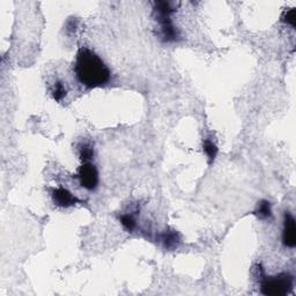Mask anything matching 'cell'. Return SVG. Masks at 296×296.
Segmentation results:
<instances>
[{"mask_svg": "<svg viewBox=\"0 0 296 296\" xmlns=\"http://www.w3.org/2000/svg\"><path fill=\"white\" fill-rule=\"evenodd\" d=\"M74 73L78 81L88 89L104 87L110 82L111 71L102 58L88 47H81L76 53Z\"/></svg>", "mask_w": 296, "mask_h": 296, "instance_id": "1", "label": "cell"}, {"mask_svg": "<svg viewBox=\"0 0 296 296\" xmlns=\"http://www.w3.org/2000/svg\"><path fill=\"white\" fill-rule=\"evenodd\" d=\"M176 12L173 2L169 1H156L154 2L155 20L159 23L158 36L162 42L171 43L180 39V30L174 24L171 15Z\"/></svg>", "mask_w": 296, "mask_h": 296, "instance_id": "2", "label": "cell"}, {"mask_svg": "<svg viewBox=\"0 0 296 296\" xmlns=\"http://www.w3.org/2000/svg\"><path fill=\"white\" fill-rule=\"evenodd\" d=\"M262 276L261 290L264 295L284 296L293 290L294 278L290 273H280L273 277H265L263 273Z\"/></svg>", "mask_w": 296, "mask_h": 296, "instance_id": "3", "label": "cell"}, {"mask_svg": "<svg viewBox=\"0 0 296 296\" xmlns=\"http://www.w3.org/2000/svg\"><path fill=\"white\" fill-rule=\"evenodd\" d=\"M80 182V185L88 191H93L98 185V171L96 167L90 162H83V164L78 169L76 175Z\"/></svg>", "mask_w": 296, "mask_h": 296, "instance_id": "4", "label": "cell"}, {"mask_svg": "<svg viewBox=\"0 0 296 296\" xmlns=\"http://www.w3.org/2000/svg\"><path fill=\"white\" fill-rule=\"evenodd\" d=\"M283 243L288 248H294L296 246L295 219L290 212H286V213H285Z\"/></svg>", "mask_w": 296, "mask_h": 296, "instance_id": "5", "label": "cell"}, {"mask_svg": "<svg viewBox=\"0 0 296 296\" xmlns=\"http://www.w3.org/2000/svg\"><path fill=\"white\" fill-rule=\"evenodd\" d=\"M54 205L59 207H71L79 203V199L65 188H56L51 192Z\"/></svg>", "mask_w": 296, "mask_h": 296, "instance_id": "6", "label": "cell"}, {"mask_svg": "<svg viewBox=\"0 0 296 296\" xmlns=\"http://www.w3.org/2000/svg\"><path fill=\"white\" fill-rule=\"evenodd\" d=\"M160 241L162 242L163 247L167 250H174L178 247L181 242V237L177 232L175 230H166V232L161 234Z\"/></svg>", "mask_w": 296, "mask_h": 296, "instance_id": "7", "label": "cell"}, {"mask_svg": "<svg viewBox=\"0 0 296 296\" xmlns=\"http://www.w3.org/2000/svg\"><path fill=\"white\" fill-rule=\"evenodd\" d=\"M255 214L257 215L259 219H262V220H268V219L272 217L271 203L268 202V200H262L261 203H258L257 210L255 211Z\"/></svg>", "mask_w": 296, "mask_h": 296, "instance_id": "8", "label": "cell"}, {"mask_svg": "<svg viewBox=\"0 0 296 296\" xmlns=\"http://www.w3.org/2000/svg\"><path fill=\"white\" fill-rule=\"evenodd\" d=\"M79 156L82 162H90L94 156V148L90 142H83L79 146Z\"/></svg>", "mask_w": 296, "mask_h": 296, "instance_id": "9", "label": "cell"}, {"mask_svg": "<svg viewBox=\"0 0 296 296\" xmlns=\"http://www.w3.org/2000/svg\"><path fill=\"white\" fill-rule=\"evenodd\" d=\"M51 93H52V97L54 98V101H57V102L63 101L67 94V90H66V88H65L64 82L60 81V80H58V81L54 82Z\"/></svg>", "mask_w": 296, "mask_h": 296, "instance_id": "10", "label": "cell"}, {"mask_svg": "<svg viewBox=\"0 0 296 296\" xmlns=\"http://www.w3.org/2000/svg\"><path fill=\"white\" fill-rule=\"evenodd\" d=\"M203 147H204V152H205L208 160H210V162H213L214 159L217 158L218 155V146L215 145L211 139H205Z\"/></svg>", "mask_w": 296, "mask_h": 296, "instance_id": "11", "label": "cell"}, {"mask_svg": "<svg viewBox=\"0 0 296 296\" xmlns=\"http://www.w3.org/2000/svg\"><path fill=\"white\" fill-rule=\"evenodd\" d=\"M120 224H122L123 227L130 233L133 232L137 227L136 219H134L132 214H123L122 217H120Z\"/></svg>", "mask_w": 296, "mask_h": 296, "instance_id": "12", "label": "cell"}, {"mask_svg": "<svg viewBox=\"0 0 296 296\" xmlns=\"http://www.w3.org/2000/svg\"><path fill=\"white\" fill-rule=\"evenodd\" d=\"M283 21L285 23L287 24H291L292 27L295 28L296 25V9L295 8H291L290 10H286V12L284 13L283 17Z\"/></svg>", "mask_w": 296, "mask_h": 296, "instance_id": "13", "label": "cell"}]
</instances>
